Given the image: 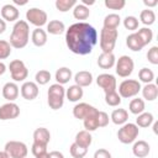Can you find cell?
Listing matches in <instances>:
<instances>
[{
    "mask_svg": "<svg viewBox=\"0 0 158 158\" xmlns=\"http://www.w3.org/2000/svg\"><path fill=\"white\" fill-rule=\"evenodd\" d=\"M65 43L70 52L86 56L98 43V31L86 22H77L65 30Z\"/></svg>",
    "mask_w": 158,
    "mask_h": 158,
    "instance_id": "6da1fadb",
    "label": "cell"
},
{
    "mask_svg": "<svg viewBox=\"0 0 158 158\" xmlns=\"http://www.w3.org/2000/svg\"><path fill=\"white\" fill-rule=\"evenodd\" d=\"M30 38V27L28 23L23 20L16 21L12 27V32L10 36V46L17 49H21L27 46Z\"/></svg>",
    "mask_w": 158,
    "mask_h": 158,
    "instance_id": "7a4b0ae2",
    "label": "cell"
},
{
    "mask_svg": "<svg viewBox=\"0 0 158 158\" xmlns=\"http://www.w3.org/2000/svg\"><path fill=\"white\" fill-rule=\"evenodd\" d=\"M48 105L52 110H59L64 104V96H65V89L63 85L56 83L52 84L48 89Z\"/></svg>",
    "mask_w": 158,
    "mask_h": 158,
    "instance_id": "3957f363",
    "label": "cell"
},
{
    "mask_svg": "<svg viewBox=\"0 0 158 158\" xmlns=\"http://www.w3.org/2000/svg\"><path fill=\"white\" fill-rule=\"evenodd\" d=\"M117 37H118L117 30H109L102 27L100 32V48L102 53H112Z\"/></svg>",
    "mask_w": 158,
    "mask_h": 158,
    "instance_id": "277c9868",
    "label": "cell"
},
{
    "mask_svg": "<svg viewBox=\"0 0 158 158\" xmlns=\"http://www.w3.org/2000/svg\"><path fill=\"white\" fill-rule=\"evenodd\" d=\"M139 133V128L136 123H125L121 126V128H118L117 131V138L121 143L123 144H128L136 141V138L138 137Z\"/></svg>",
    "mask_w": 158,
    "mask_h": 158,
    "instance_id": "5b68a950",
    "label": "cell"
},
{
    "mask_svg": "<svg viewBox=\"0 0 158 158\" xmlns=\"http://www.w3.org/2000/svg\"><path fill=\"white\" fill-rule=\"evenodd\" d=\"M141 91V84L136 79H126L118 85V95L125 99L136 96Z\"/></svg>",
    "mask_w": 158,
    "mask_h": 158,
    "instance_id": "8992f818",
    "label": "cell"
},
{
    "mask_svg": "<svg viewBox=\"0 0 158 158\" xmlns=\"http://www.w3.org/2000/svg\"><path fill=\"white\" fill-rule=\"evenodd\" d=\"M10 158H26L28 149L27 146L23 142L20 141H9L5 144V149H4Z\"/></svg>",
    "mask_w": 158,
    "mask_h": 158,
    "instance_id": "52a82bcc",
    "label": "cell"
},
{
    "mask_svg": "<svg viewBox=\"0 0 158 158\" xmlns=\"http://www.w3.org/2000/svg\"><path fill=\"white\" fill-rule=\"evenodd\" d=\"M9 69H10V74H11V78L15 80V81H23L27 75H28V69L27 67L25 65V63L20 59H15V60H11L10 64H9Z\"/></svg>",
    "mask_w": 158,
    "mask_h": 158,
    "instance_id": "ba28073f",
    "label": "cell"
},
{
    "mask_svg": "<svg viewBox=\"0 0 158 158\" xmlns=\"http://www.w3.org/2000/svg\"><path fill=\"white\" fill-rule=\"evenodd\" d=\"M115 64H116V74L121 78H126L131 75L135 68L133 59L130 56H121Z\"/></svg>",
    "mask_w": 158,
    "mask_h": 158,
    "instance_id": "9c48e42d",
    "label": "cell"
},
{
    "mask_svg": "<svg viewBox=\"0 0 158 158\" xmlns=\"http://www.w3.org/2000/svg\"><path fill=\"white\" fill-rule=\"evenodd\" d=\"M26 20L30 23L35 25L36 27H40L41 28L43 25L47 23L48 16H47L46 11H43V10L38 9V7H31L26 12Z\"/></svg>",
    "mask_w": 158,
    "mask_h": 158,
    "instance_id": "30bf717a",
    "label": "cell"
},
{
    "mask_svg": "<svg viewBox=\"0 0 158 158\" xmlns=\"http://www.w3.org/2000/svg\"><path fill=\"white\" fill-rule=\"evenodd\" d=\"M96 84L104 90L105 94L116 91V88H117V83H116L115 77L112 74H109V73H102V74L98 75Z\"/></svg>",
    "mask_w": 158,
    "mask_h": 158,
    "instance_id": "8fae6325",
    "label": "cell"
},
{
    "mask_svg": "<svg viewBox=\"0 0 158 158\" xmlns=\"http://www.w3.org/2000/svg\"><path fill=\"white\" fill-rule=\"evenodd\" d=\"M99 112V110L86 102H79L73 107V116L78 120H84L89 116L96 115Z\"/></svg>",
    "mask_w": 158,
    "mask_h": 158,
    "instance_id": "7c38bea8",
    "label": "cell"
},
{
    "mask_svg": "<svg viewBox=\"0 0 158 158\" xmlns=\"http://www.w3.org/2000/svg\"><path fill=\"white\" fill-rule=\"evenodd\" d=\"M20 115V107L15 102H6L0 106V120H14Z\"/></svg>",
    "mask_w": 158,
    "mask_h": 158,
    "instance_id": "4fadbf2b",
    "label": "cell"
},
{
    "mask_svg": "<svg viewBox=\"0 0 158 158\" xmlns=\"http://www.w3.org/2000/svg\"><path fill=\"white\" fill-rule=\"evenodd\" d=\"M38 95V85L35 81H25L21 86V96L26 100H35Z\"/></svg>",
    "mask_w": 158,
    "mask_h": 158,
    "instance_id": "5bb4252c",
    "label": "cell"
},
{
    "mask_svg": "<svg viewBox=\"0 0 158 158\" xmlns=\"http://www.w3.org/2000/svg\"><path fill=\"white\" fill-rule=\"evenodd\" d=\"M19 86L14 81H9L2 86V96L9 101V102H14L17 96H19Z\"/></svg>",
    "mask_w": 158,
    "mask_h": 158,
    "instance_id": "9a60e30c",
    "label": "cell"
},
{
    "mask_svg": "<svg viewBox=\"0 0 158 158\" xmlns=\"http://www.w3.org/2000/svg\"><path fill=\"white\" fill-rule=\"evenodd\" d=\"M19 16H20V12L16 6H14L11 4H6L1 7V17L4 21L12 22V21H16L19 19Z\"/></svg>",
    "mask_w": 158,
    "mask_h": 158,
    "instance_id": "2e32d148",
    "label": "cell"
},
{
    "mask_svg": "<svg viewBox=\"0 0 158 158\" xmlns=\"http://www.w3.org/2000/svg\"><path fill=\"white\" fill-rule=\"evenodd\" d=\"M149 151H151L149 144H148L146 141H143V139H139V141L135 142V144H133V147H132L133 154H135L136 157H138V158H144V157H147V156L149 154Z\"/></svg>",
    "mask_w": 158,
    "mask_h": 158,
    "instance_id": "e0dca14e",
    "label": "cell"
},
{
    "mask_svg": "<svg viewBox=\"0 0 158 158\" xmlns=\"http://www.w3.org/2000/svg\"><path fill=\"white\" fill-rule=\"evenodd\" d=\"M74 81L80 88L89 86L93 83V74L88 70H80L74 75Z\"/></svg>",
    "mask_w": 158,
    "mask_h": 158,
    "instance_id": "ac0fdd59",
    "label": "cell"
},
{
    "mask_svg": "<svg viewBox=\"0 0 158 158\" xmlns=\"http://www.w3.org/2000/svg\"><path fill=\"white\" fill-rule=\"evenodd\" d=\"M116 58L114 53H101L98 58V65L101 69H110L115 65Z\"/></svg>",
    "mask_w": 158,
    "mask_h": 158,
    "instance_id": "d6986e66",
    "label": "cell"
},
{
    "mask_svg": "<svg viewBox=\"0 0 158 158\" xmlns=\"http://www.w3.org/2000/svg\"><path fill=\"white\" fill-rule=\"evenodd\" d=\"M51 139V133L46 127H38L33 132V142L41 143V144H48Z\"/></svg>",
    "mask_w": 158,
    "mask_h": 158,
    "instance_id": "ffe728a7",
    "label": "cell"
},
{
    "mask_svg": "<svg viewBox=\"0 0 158 158\" xmlns=\"http://www.w3.org/2000/svg\"><path fill=\"white\" fill-rule=\"evenodd\" d=\"M31 40H32V43L37 47H43L46 43H47V32L40 27L35 28L32 31V35H31Z\"/></svg>",
    "mask_w": 158,
    "mask_h": 158,
    "instance_id": "44dd1931",
    "label": "cell"
},
{
    "mask_svg": "<svg viewBox=\"0 0 158 158\" xmlns=\"http://www.w3.org/2000/svg\"><path fill=\"white\" fill-rule=\"evenodd\" d=\"M84 95V91H83V88H80L79 85L74 84V85H70L67 90H65V96L69 101L72 102H77L79 101Z\"/></svg>",
    "mask_w": 158,
    "mask_h": 158,
    "instance_id": "7402d4cb",
    "label": "cell"
},
{
    "mask_svg": "<svg viewBox=\"0 0 158 158\" xmlns=\"http://www.w3.org/2000/svg\"><path fill=\"white\" fill-rule=\"evenodd\" d=\"M91 141H93V137H91L90 132L83 130V131H79V132L75 135V141H74V143H77V144L80 146V147L88 148V147L91 144Z\"/></svg>",
    "mask_w": 158,
    "mask_h": 158,
    "instance_id": "603a6c76",
    "label": "cell"
},
{
    "mask_svg": "<svg viewBox=\"0 0 158 158\" xmlns=\"http://www.w3.org/2000/svg\"><path fill=\"white\" fill-rule=\"evenodd\" d=\"M142 89V95H143V99L148 100V101H153L157 99L158 96V88L156 84L153 83H149V84H146Z\"/></svg>",
    "mask_w": 158,
    "mask_h": 158,
    "instance_id": "cb8c5ba5",
    "label": "cell"
},
{
    "mask_svg": "<svg viewBox=\"0 0 158 158\" xmlns=\"http://www.w3.org/2000/svg\"><path fill=\"white\" fill-rule=\"evenodd\" d=\"M110 118L115 125H125L128 120V112L125 109H115Z\"/></svg>",
    "mask_w": 158,
    "mask_h": 158,
    "instance_id": "d4e9b609",
    "label": "cell"
},
{
    "mask_svg": "<svg viewBox=\"0 0 158 158\" xmlns=\"http://www.w3.org/2000/svg\"><path fill=\"white\" fill-rule=\"evenodd\" d=\"M126 44H127V47H128L131 51H133V52H139V51L144 47L143 43L141 42L139 37L136 35V32H133V33H131V35L127 36V38H126Z\"/></svg>",
    "mask_w": 158,
    "mask_h": 158,
    "instance_id": "484cf974",
    "label": "cell"
},
{
    "mask_svg": "<svg viewBox=\"0 0 158 158\" xmlns=\"http://www.w3.org/2000/svg\"><path fill=\"white\" fill-rule=\"evenodd\" d=\"M72 70L69 69V68H67V67H62V68H59V69H57V72H56V80H57V83L58 84H60V85H64V84H67L70 79H72Z\"/></svg>",
    "mask_w": 158,
    "mask_h": 158,
    "instance_id": "4316f807",
    "label": "cell"
},
{
    "mask_svg": "<svg viewBox=\"0 0 158 158\" xmlns=\"http://www.w3.org/2000/svg\"><path fill=\"white\" fill-rule=\"evenodd\" d=\"M121 22V17L117 14H109L104 19V28L109 30H117L118 25Z\"/></svg>",
    "mask_w": 158,
    "mask_h": 158,
    "instance_id": "83f0119b",
    "label": "cell"
},
{
    "mask_svg": "<svg viewBox=\"0 0 158 158\" xmlns=\"http://www.w3.org/2000/svg\"><path fill=\"white\" fill-rule=\"evenodd\" d=\"M65 31V25L59 20H52L47 23V32L51 35H62Z\"/></svg>",
    "mask_w": 158,
    "mask_h": 158,
    "instance_id": "f1b7e54d",
    "label": "cell"
},
{
    "mask_svg": "<svg viewBox=\"0 0 158 158\" xmlns=\"http://www.w3.org/2000/svg\"><path fill=\"white\" fill-rule=\"evenodd\" d=\"M90 15V10L88 6L83 5V4H77L74 6V10H73V16L77 19V20H86Z\"/></svg>",
    "mask_w": 158,
    "mask_h": 158,
    "instance_id": "f546056e",
    "label": "cell"
},
{
    "mask_svg": "<svg viewBox=\"0 0 158 158\" xmlns=\"http://www.w3.org/2000/svg\"><path fill=\"white\" fill-rule=\"evenodd\" d=\"M128 110L131 114L133 115H139L144 111V101L143 99H139V98H136V99H132L130 101V105H128Z\"/></svg>",
    "mask_w": 158,
    "mask_h": 158,
    "instance_id": "4dcf8cb0",
    "label": "cell"
},
{
    "mask_svg": "<svg viewBox=\"0 0 158 158\" xmlns=\"http://www.w3.org/2000/svg\"><path fill=\"white\" fill-rule=\"evenodd\" d=\"M153 121H154V118L151 112H142L136 118V125L138 127H149L153 123Z\"/></svg>",
    "mask_w": 158,
    "mask_h": 158,
    "instance_id": "1f68e13d",
    "label": "cell"
},
{
    "mask_svg": "<svg viewBox=\"0 0 158 158\" xmlns=\"http://www.w3.org/2000/svg\"><path fill=\"white\" fill-rule=\"evenodd\" d=\"M139 20L143 25H153L154 21H156V14L153 10L151 9H146V10H142L141 14H139Z\"/></svg>",
    "mask_w": 158,
    "mask_h": 158,
    "instance_id": "d6a6232c",
    "label": "cell"
},
{
    "mask_svg": "<svg viewBox=\"0 0 158 158\" xmlns=\"http://www.w3.org/2000/svg\"><path fill=\"white\" fill-rule=\"evenodd\" d=\"M136 35L139 37V40H141V42L143 43V46H147V44L151 43L152 40H153V32H152V30H149V28H147V27L139 28V30L136 32Z\"/></svg>",
    "mask_w": 158,
    "mask_h": 158,
    "instance_id": "836d02e7",
    "label": "cell"
},
{
    "mask_svg": "<svg viewBox=\"0 0 158 158\" xmlns=\"http://www.w3.org/2000/svg\"><path fill=\"white\" fill-rule=\"evenodd\" d=\"M83 121H84V128H85V131H88V132H93V131H95V130L99 128L98 114H96V115H93V116H89V117L84 118Z\"/></svg>",
    "mask_w": 158,
    "mask_h": 158,
    "instance_id": "e575fe53",
    "label": "cell"
},
{
    "mask_svg": "<svg viewBox=\"0 0 158 158\" xmlns=\"http://www.w3.org/2000/svg\"><path fill=\"white\" fill-rule=\"evenodd\" d=\"M77 5L75 0H56V7L60 12H67Z\"/></svg>",
    "mask_w": 158,
    "mask_h": 158,
    "instance_id": "d590c367",
    "label": "cell"
},
{
    "mask_svg": "<svg viewBox=\"0 0 158 158\" xmlns=\"http://www.w3.org/2000/svg\"><path fill=\"white\" fill-rule=\"evenodd\" d=\"M35 79H36V84L46 85L51 80V73L48 70H46V69H41V70H38L36 73Z\"/></svg>",
    "mask_w": 158,
    "mask_h": 158,
    "instance_id": "8d00e7d4",
    "label": "cell"
},
{
    "mask_svg": "<svg viewBox=\"0 0 158 158\" xmlns=\"http://www.w3.org/2000/svg\"><path fill=\"white\" fill-rule=\"evenodd\" d=\"M69 152H70L73 158H84L86 156V153H88V148L80 147L77 143H72V146L69 148Z\"/></svg>",
    "mask_w": 158,
    "mask_h": 158,
    "instance_id": "74e56055",
    "label": "cell"
},
{
    "mask_svg": "<svg viewBox=\"0 0 158 158\" xmlns=\"http://www.w3.org/2000/svg\"><path fill=\"white\" fill-rule=\"evenodd\" d=\"M105 102L109 106H118L121 104V96L118 95L117 91L107 93V94H105Z\"/></svg>",
    "mask_w": 158,
    "mask_h": 158,
    "instance_id": "f35d334b",
    "label": "cell"
},
{
    "mask_svg": "<svg viewBox=\"0 0 158 158\" xmlns=\"http://www.w3.org/2000/svg\"><path fill=\"white\" fill-rule=\"evenodd\" d=\"M138 78H139L141 81H143L146 84H149L154 79V73L149 68H142L139 70V73H138Z\"/></svg>",
    "mask_w": 158,
    "mask_h": 158,
    "instance_id": "ab89813d",
    "label": "cell"
},
{
    "mask_svg": "<svg viewBox=\"0 0 158 158\" xmlns=\"http://www.w3.org/2000/svg\"><path fill=\"white\" fill-rule=\"evenodd\" d=\"M138 25H139V21L135 16H126L125 20H123V26H125L126 30L136 31L138 28Z\"/></svg>",
    "mask_w": 158,
    "mask_h": 158,
    "instance_id": "60d3db41",
    "label": "cell"
},
{
    "mask_svg": "<svg viewBox=\"0 0 158 158\" xmlns=\"http://www.w3.org/2000/svg\"><path fill=\"white\" fill-rule=\"evenodd\" d=\"M11 54V46L7 41L0 40V59H6Z\"/></svg>",
    "mask_w": 158,
    "mask_h": 158,
    "instance_id": "b9f144b4",
    "label": "cell"
},
{
    "mask_svg": "<svg viewBox=\"0 0 158 158\" xmlns=\"http://www.w3.org/2000/svg\"><path fill=\"white\" fill-rule=\"evenodd\" d=\"M104 4L110 10H121L125 7L126 1L125 0H105Z\"/></svg>",
    "mask_w": 158,
    "mask_h": 158,
    "instance_id": "7bdbcfd3",
    "label": "cell"
},
{
    "mask_svg": "<svg viewBox=\"0 0 158 158\" xmlns=\"http://www.w3.org/2000/svg\"><path fill=\"white\" fill-rule=\"evenodd\" d=\"M147 59L153 65H157L158 64V47L157 46H153L151 49H148V52H147Z\"/></svg>",
    "mask_w": 158,
    "mask_h": 158,
    "instance_id": "ee69618b",
    "label": "cell"
},
{
    "mask_svg": "<svg viewBox=\"0 0 158 158\" xmlns=\"http://www.w3.org/2000/svg\"><path fill=\"white\" fill-rule=\"evenodd\" d=\"M31 151H32V154H33L35 157H38V156H41V154H43V153L47 152V146H46V144H41V143L33 142Z\"/></svg>",
    "mask_w": 158,
    "mask_h": 158,
    "instance_id": "f6af8a7d",
    "label": "cell"
},
{
    "mask_svg": "<svg viewBox=\"0 0 158 158\" xmlns=\"http://www.w3.org/2000/svg\"><path fill=\"white\" fill-rule=\"evenodd\" d=\"M109 115L105 112V111H99L98 112V123H99V127H106L109 125Z\"/></svg>",
    "mask_w": 158,
    "mask_h": 158,
    "instance_id": "bcb514c9",
    "label": "cell"
},
{
    "mask_svg": "<svg viewBox=\"0 0 158 158\" xmlns=\"http://www.w3.org/2000/svg\"><path fill=\"white\" fill-rule=\"evenodd\" d=\"M94 158H111V153L105 148H99L95 151Z\"/></svg>",
    "mask_w": 158,
    "mask_h": 158,
    "instance_id": "7dc6e473",
    "label": "cell"
},
{
    "mask_svg": "<svg viewBox=\"0 0 158 158\" xmlns=\"http://www.w3.org/2000/svg\"><path fill=\"white\" fill-rule=\"evenodd\" d=\"M48 158H64V156L59 151H52L48 153Z\"/></svg>",
    "mask_w": 158,
    "mask_h": 158,
    "instance_id": "c3c4849f",
    "label": "cell"
},
{
    "mask_svg": "<svg viewBox=\"0 0 158 158\" xmlns=\"http://www.w3.org/2000/svg\"><path fill=\"white\" fill-rule=\"evenodd\" d=\"M143 4H144L146 6H148V7H153V6H156V5L158 4V1H157V0H152V1H147V0H144Z\"/></svg>",
    "mask_w": 158,
    "mask_h": 158,
    "instance_id": "681fc988",
    "label": "cell"
},
{
    "mask_svg": "<svg viewBox=\"0 0 158 158\" xmlns=\"http://www.w3.org/2000/svg\"><path fill=\"white\" fill-rule=\"evenodd\" d=\"M5 30H6V22H5L2 19H0V35L4 33Z\"/></svg>",
    "mask_w": 158,
    "mask_h": 158,
    "instance_id": "f907efd6",
    "label": "cell"
},
{
    "mask_svg": "<svg viewBox=\"0 0 158 158\" xmlns=\"http://www.w3.org/2000/svg\"><path fill=\"white\" fill-rule=\"evenodd\" d=\"M5 72H6V65H5L2 62H0V77H1Z\"/></svg>",
    "mask_w": 158,
    "mask_h": 158,
    "instance_id": "816d5d0a",
    "label": "cell"
},
{
    "mask_svg": "<svg viewBox=\"0 0 158 158\" xmlns=\"http://www.w3.org/2000/svg\"><path fill=\"white\" fill-rule=\"evenodd\" d=\"M94 4H95L94 0H90V1L89 0H83V5H85V6L86 5H94Z\"/></svg>",
    "mask_w": 158,
    "mask_h": 158,
    "instance_id": "f5cc1de1",
    "label": "cell"
},
{
    "mask_svg": "<svg viewBox=\"0 0 158 158\" xmlns=\"http://www.w3.org/2000/svg\"><path fill=\"white\" fill-rule=\"evenodd\" d=\"M0 158H10V157L5 151H0Z\"/></svg>",
    "mask_w": 158,
    "mask_h": 158,
    "instance_id": "db71d44e",
    "label": "cell"
},
{
    "mask_svg": "<svg viewBox=\"0 0 158 158\" xmlns=\"http://www.w3.org/2000/svg\"><path fill=\"white\" fill-rule=\"evenodd\" d=\"M14 4H16V5H26V4H27V1H19V0H14Z\"/></svg>",
    "mask_w": 158,
    "mask_h": 158,
    "instance_id": "11a10c76",
    "label": "cell"
},
{
    "mask_svg": "<svg viewBox=\"0 0 158 158\" xmlns=\"http://www.w3.org/2000/svg\"><path fill=\"white\" fill-rule=\"evenodd\" d=\"M36 158H48V152H46V153H43V154H41V156L36 157Z\"/></svg>",
    "mask_w": 158,
    "mask_h": 158,
    "instance_id": "9f6ffc18",
    "label": "cell"
},
{
    "mask_svg": "<svg viewBox=\"0 0 158 158\" xmlns=\"http://www.w3.org/2000/svg\"><path fill=\"white\" fill-rule=\"evenodd\" d=\"M157 127H158V123L154 122V125H153V131H154V133H157Z\"/></svg>",
    "mask_w": 158,
    "mask_h": 158,
    "instance_id": "6f0895ef",
    "label": "cell"
}]
</instances>
